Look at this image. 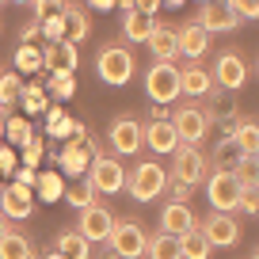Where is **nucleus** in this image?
Wrapping results in <instances>:
<instances>
[{"instance_id":"f257e3e1","label":"nucleus","mask_w":259,"mask_h":259,"mask_svg":"<svg viewBox=\"0 0 259 259\" xmlns=\"http://www.w3.org/2000/svg\"><path fill=\"white\" fill-rule=\"evenodd\" d=\"M168 168H164L160 160H141L138 168L126 176V191L134 202H153V198H160L164 191H168Z\"/></svg>"},{"instance_id":"f03ea898","label":"nucleus","mask_w":259,"mask_h":259,"mask_svg":"<svg viewBox=\"0 0 259 259\" xmlns=\"http://www.w3.org/2000/svg\"><path fill=\"white\" fill-rule=\"evenodd\" d=\"M134 69H138V61H134V54H130L122 42H107L96 54V73H99V80L111 84V88L130 84L134 80Z\"/></svg>"},{"instance_id":"7ed1b4c3","label":"nucleus","mask_w":259,"mask_h":259,"mask_svg":"<svg viewBox=\"0 0 259 259\" xmlns=\"http://www.w3.org/2000/svg\"><path fill=\"white\" fill-rule=\"evenodd\" d=\"M145 96L153 99V103L168 107L179 99V69L176 61H153L145 69Z\"/></svg>"},{"instance_id":"20e7f679","label":"nucleus","mask_w":259,"mask_h":259,"mask_svg":"<svg viewBox=\"0 0 259 259\" xmlns=\"http://www.w3.org/2000/svg\"><path fill=\"white\" fill-rule=\"evenodd\" d=\"M171 126H176V134H179V145H198V141H206V134H210L213 114L202 111V107H194V103H183L171 114Z\"/></svg>"},{"instance_id":"39448f33","label":"nucleus","mask_w":259,"mask_h":259,"mask_svg":"<svg viewBox=\"0 0 259 259\" xmlns=\"http://www.w3.org/2000/svg\"><path fill=\"white\" fill-rule=\"evenodd\" d=\"M88 179H92V187H96L99 194L126 191V168L118 164V156H114V153H96V156H92Z\"/></svg>"},{"instance_id":"423d86ee","label":"nucleus","mask_w":259,"mask_h":259,"mask_svg":"<svg viewBox=\"0 0 259 259\" xmlns=\"http://www.w3.org/2000/svg\"><path fill=\"white\" fill-rule=\"evenodd\" d=\"M107 244H111V251L118 259H141V255H145V248H149V233L138 225V221L126 218V221H114Z\"/></svg>"},{"instance_id":"0eeeda50","label":"nucleus","mask_w":259,"mask_h":259,"mask_svg":"<svg viewBox=\"0 0 259 259\" xmlns=\"http://www.w3.org/2000/svg\"><path fill=\"white\" fill-rule=\"evenodd\" d=\"M206 168H210V160H206L202 153H198V145H179L176 153H171V179H179V183H206Z\"/></svg>"},{"instance_id":"6e6552de","label":"nucleus","mask_w":259,"mask_h":259,"mask_svg":"<svg viewBox=\"0 0 259 259\" xmlns=\"http://www.w3.org/2000/svg\"><path fill=\"white\" fill-rule=\"evenodd\" d=\"M206 233V240L213 244V251L218 248H236V244L244 240V233H240V221L233 218V213H225V210H213V213H206V221L198 225Z\"/></svg>"},{"instance_id":"1a4fd4ad","label":"nucleus","mask_w":259,"mask_h":259,"mask_svg":"<svg viewBox=\"0 0 259 259\" xmlns=\"http://www.w3.org/2000/svg\"><path fill=\"white\" fill-rule=\"evenodd\" d=\"M213 84L225 92H240L248 84V61L236 50H221L218 61H213Z\"/></svg>"},{"instance_id":"9d476101","label":"nucleus","mask_w":259,"mask_h":259,"mask_svg":"<svg viewBox=\"0 0 259 259\" xmlns=\"http://www.w3.org/2000/svg\"><path fill=\"white\" fill-rule=\"evenodd\" d=\"M206 198H210L213 210L233 213L236 202H240V179H236L233 171H213V176L206 179Z\"/></svg>"},{"instance_id":"9b49d317","label":"nucleus","mask_w":259,"mask_h":259,"mask_svg":"<svg viewBox=\"0 0 259 259\" xmlns=\"http://www.w3.org/2000/svg\"><path fill=\"white\" fill-rule=\"evenodd\" d=\"M141 145H149L156 156H171L179 149V134L171 126V118H149L141 126Z\"/></svg>"},{"instance_id":"f8f14e48","label":"nucleus","mask_w":259,"mask_h":259,"mask_svg":"<svg viewBox=\"0 0 259 259\" xmlns=\"http://www.w3.org/2000/svg\"><path fill=\"white\" fill-rule=\"evenodd\" d=\"M107 138L114 145V156H134L141 149V122L134 114H118L111 122V130H107Z\"/></svg>"},{"instance_id":"ddd939ff","label":"nucleus","mask_w":259,"mask_h":259,"mask_svg":"<svg viewBox=\"0 0 259 259\" xmlns=\"http://www.w3.org/2000/svg\"><path fill=\"white\" fill-rule=\"evenodd\" d=\"M76 229L84 233V240H88V244H107V236H111V229H114V218H111L107 206L96 202V206H84V210H80Z\"/></svg>"},{"instance_id":"4468645a","label":"nucleus","mask_w":259,"mask_h":259,"mask_svg":"<svg viewBox=\"0 0 259 259\" xmlns=\"http://www.w3.org/2000/svg\"><path fill=\"white\" fill-rule=\"evenodd\" d=\"M0 213L4 218H31L34 213V194H31V187L27 183H8V187H0Z\"/></svg>"},{"instance_id":"2eb2a0df","label":"nucleus","mask_w":259,"mask_h":259,"mask_svg":"<svg viewBox=\"0 0 259 259\" xmlns=\"http://www.w3.org/2000/svg\"><path fill=\"white\" fill-rule=\"evenodd\" d=\"M176 38H179V57H187V61H202V57L210 54V38H213V34L206 31L202 23H194V19H191V23H183L176 31Z\"/></svg>"},{"instance_id":"dca6fc26","label":"nucleus","mask_w":259,"mask_h":259,"mask_svg":"<svg viewBox=\"0 0 259 259\" xmlns=\"http://www.w3.org/2000/svg\"><path fill=\"white\" fill-rule=\"evenodd\" d=\"M92 156H96V149H92L88 134H84V126H76V141H69L61 153V171H69V176H84V168L92 164Z\"/></svg>"},{"instance_id":"f3484780","label":"nucleus","mask_w":259,"mask_h":259,"mask_svg":"<svg viewBox=\"0 0 259 259\" xmlns=\"http://www.w3.org/2000/svg\"><path fill=\"white\" fill-rule=\"evenodd\" d=\"M213 73L210 69H202L198 61L183 65L179 69V96H191V99H202V96H213Z\"/></svg>"},{"instance_id":"a211bd4d","label":"nucleus","mask_w":259,"mask_h":259,"mask_svg":"<svg viewBox=\"0 0 259 259\" xmlns=\"http://www.w3.org/2000/svg\"><path fill=\"white\" fill-rule=\"evenodd\" d=\"M194 23H202L210 34H221V31H236L244 19H240V16H233V12H229L225 4H218V0H202V8H198Z\"/></svg>"},{"instance_id":"6ab92c4d","label":"nucleus","mask_w":259,"mask_h":259,"mask_svg":"<svg viewBox=\"0 0 259 259\" xmlns=\"http://www.w3.org/2000/svg\"><path fill=\"white\" fill-rule=\"evenodd\" d=\"M198 221H194V210L187 202H176V198H168V206L160 210V229L171 236H183L187 229H194Z\"/></svg>"},{"instance_id":"aec40b11","label":"nucleus","mask_w":259,"mask_h":259,"mask_svg":"<svg viewBox=\"0 0 259 259\" xmlns=\"http://www.w3.org/2000/svg\"><path fill=\"white\" fill-rule=\"evenodd\" d=\"M42 69H50V73H73L76 69V46L69 38L50 42V46L42 50Z\"/></svg>"},{"instance_id":"412c9836","label":"nucleus","mask_w":259,"mask_h":259,"mask_svg":"<svg viewBox=\"0 0 259 259\" xmlns=\"http://www.w3.org/2000/svg\"><path fill=\"white\" fill-rule=\"evenodd\" d=\"M149 54H153L156 61H176V57H179L176 27H168V23H153V34H149Z\"/></svg>"},{"instance_id":"4be33fe9","label":"nucleus","mask_w":259,"mask_h":259,"mask_svg":"<svg viewBox=\"0 0 259 259\" xmlns=\"http://www.w3.org/2000/svg\"><path fill=\"white\" fill-rule=\"evenodd\" d=\"M54 251H61L65 259H92V244L84 240L80 229H61V233L54 236Z\"/></svg>"},{"instance_id":"5701e85b","label":"nucleus","mask_w":259,"mask_h":259,"mask_svg":"<svg viewBox=\"0 0 259 259\" xmlns=\"http://www.w3.org/2000/svg\"><path fill=\"white\" fill-rule=\"evenodd\" d=\"M153 16H145V12H122V34H126V42H149V34H153Z\"/></svg>"},{"instance_id":"b1692460","label":"nucleus","mask_w":259,"mask_h":259,"mask_svg":"<svg viewBox=\"0 0 259 259\" xmlns=\"http://www.w3.org/2000/svg\"><path fill=\"white\" fill-rule=\"evenodd\" d=\"M88 34H92V19H88V12H80L76 4H65V38L73 42V46H80Z\"/></svg>"},{"instance_id":"393cba45","label":"nucleus","mask_w":259,"mask_h":259,"mask_svg":"<svg viewBox=\"0 0 259 259\" xmlns=\"http://www.w3.org/2000/svg\"><path fill=\"white\" fill-rule=\"evenodd\" d=\"M179 251H183V259H210L213 255V244L206 240V233L198 225L187 229L183 236H179Z\"/></svg>"},{"instance_id":"a878e982","label":"nucleus","mask_w":259,"mask_h":259,"mask_svg":"<svg viewBox=\"0 0 259 259\" xmlns=\"http://www.w3.org/2000/svg\"><path fill=\"white\" fill-rule=\"evenodd\" d=\"M240 156H244V153H240V145H236L233 138H221L218 145H213V153H210V168H213V171H233Z\"/></svg>"},{"instance_id":"bb28decb","label":"nucleus","mask_w":259,"mask_h":259,"mask_svg":"<svg viewBox=\"0 0 259 259\" xmlns=\"http://www.w3.org/2000/svg\"><path fill=\"white\" fill-rule=\"evenodd\" d=\"M145 255L149 259H183V251H179V236H171V233H153L149 236V248H145Z\"/></svg>"},{"instance_id":"cd10ccee","label":"nucleus","mask_w":259,"mask_h":259,"mask_svg":"<svg viewBox=\"0 0 259 259\" xmlns=\"http://www.w3.org/2000/svg\"><path fill=\"white\" fill-rule=\"evenodd\" d=\"M65 198H69V206L84 210V206H96V202H99V191L92 187V179H88V176H76V183L65 187Z\"/></svg>"},{"instance_id":"c85d7f7f","label":"nucleus","mask_w":259,"mask_h":259,"mask_svg":"<svg viewBox=\"0 0 259 259\" xmlns=\"http://www.w3.org/2000/svg\"><path fill=\"white\" fill-rule=\"evenodd\" d=\"M229 138L240 145V153H259V122L251 118H240L233 130H229Z\"/></svg>"},{"instance_id":"c756f323","label":"nucleus","mask_w":259,"mask_h":259,"mask_svg":"<svg viewBox=\"0 0 259 259\" xmlns=\"http://www.w3.org/2000/svg\"><path fill=\"white\" fill-rule=\"evenodd\" d=\"M0 259H34V244L27 240L23 233L12 229V233L0 240Z\"/></svg>"},{"instance_id":"7c9ffc66","label":"nucleus","mask_w":259,"mask_h":259,"mask_svg":"<svg viewBox=\"0 0 259 259\" xmlns=\"http://www.w3.org/2000/svg\"><path fill=\"white\" fill-rule=\"evenodd\" d=\"M19 96H23L19 73H0V114H4V118H8V111L19 103Z\"/></svg>"},{"instance_id":"2f4dec72","label":"nucleus","mask_w":259,"mask_h":259,"mask_svg":"<svg viewBox=\"0 0 259 259\" xmlns=\"http://www.w3.org/2000/svg\"><path fill=\"white\" fill-rule=\"evenodd\" d=\"M4 138H8V145H27V141L34 138L31 122H27L23 114H8V118H4Z\"/></svg>"},{"instance_id":"473e14b6","label":"nucleus","mask_w":259,"mask_h":259,"mask_svg":"<svg viewBox=\"0 0 259 259\" xmlns=\"http://www.w3.org/2000/svg\"><path fill=\"white\" fill-rule=\"evenodd\" d=\"M233 176L240 179V187H259V153H244L236 160Z\"/></svg>"},{"instance_id":"72a5a7b5","label":"nucleus","mask_w":259,"mask_h":259,"mask_svg":"<svg viewBox=\"0 0 259 259\" xmlns=\"http://www.w3.org/2000/svg\"><path fill=\"white\" fill-rule=\"evenodd\" d=\"M34 187H38V194L46 198V202L65 198V183H61V176H54V171H42V176L34 179Z\"/></svg>"},{"instance_id":"f704fd0d","label":"nucleus","mask_w":259,"mask_h":259,"mask_svg":"<svg viewBox=\"0 0 259 259\" xmlns=\"http://www.w3.org/2000/svg\"><path fill=\"white\" fill-rule=\"evenodd\" d=\"M16 69H23V73H38V69H42V50H34L31 42H19V50H16Z\"/></svg>"},{"instance_id":"c9c22d12","label":"nucleus","mask_w":259,"mask_h":259,"mask_svg":"<svg viewBox=\"0 0 259 259\" xmlns=\"http://www.w3.org/2000/svg\"><path fill=\"white\" fill-rule=\"evenodd\" d=\"M236 213H251V218H259V187H240Z\"/></svg>"},{"instance_id":"e433bc0d","label":"nucleus","mask_w":259,"mask_h":259,"mask_svg":"<svg viewBox=\"0 0 259 259\" xmlns=\"http://www.w3.org/2000/svg\"><path fill=\"white\" fill-rule=\"evenodd\" d=\"M65 4H69V0H34V4H31L34 23H42V19H50V16H57V12H65Z\"/></svg>"},{"instance_id":"4c0bfd02","label":"nucleus","mask_w":259,"mask_h":259,"mask_svg":"<svg viewBox=\"0 0 259 259\" xmlns=\"http://www.w3.org/2000/svg\"><path fill=\"white\" fill-rule=\"evenodd\" d=\"M221 4L240 19H259V0H221Z\"/></svg>"},{"instance_id":"58836bf2","label":"nucleus","mask_w":259,"mask_h":259,"mask_svg":"<svg viewBox=\"0 0 259 259\" xmlns=\"http://www.w3.org/2000/svg\"><path fill=\"white\" fill-rule=\"evenodd\" d=\"M42 34H46L50 42H61L65 38V12H57V16H50V19H42Z\"/></svg>"},{"instance_id":"ea45409f","label":"nucleus","mask_w":259,"mask_h":259,"mask_svg":"<svg viewBox=\"0 0 259 259\" xmlns=\"http://www.w3.org/2000/svg\"><path fill=\"white\" fill-rule=\"evenodd\" d=\"M50 88H54V96H57V99H69V96L76 92V84H73V73H54Z\"/></svg>"},{"instance_id":"a19ab883","label":"nucleus","mask_w":259,"mask_h":259,"mask_svg":"<svg viewBox=\"0 0 259 259\" xmlns=\"http://www.w3.org/2000/svg\"><path fill=\"white\" fill-rule=\"evenodd\" d=\"M168 187H171V198H176V202H191V194H194V187H191V183H179V179H168Z\"/></svg>"},{"instance_id":"79ce46f5","label":"nucleus","mask_w":259,"mask_h":259,"mask_svg":"<svg viewBox=\"0 0 259 259\" xmlns=\"http://www.w3.org/2000/svg\"><path fill=\"white\" fill-rule=\"evenodd\" d=\"M0 171H4V176L16 171V153H12V145H4V141H0Z\"/></svg>"},{"instance_id":"37998d69","label":"nucleus","mask_w":259,"mask_h":259,"mask_svg":"<svg viewBox=\"0 0 259 259\" xmlns=\"http://www.w3.org/2000/svg\"><path fill=\"white\" fill-rule=\"evenodd\" d=\"M38 160H42V145L31 138V141H27V149H23V164H27V168H34Z\"/></svg>"},{"instance_id":"c03bdc74","label":"nucleus","mask_w":259,"mask_h":259,"mask_svg":"<svg viewBox=\"0 0 259 259\" xmlns=\"http://www.w3.org/2000/svg\"><path fill=\"white\" fill-rule=\"evenodd\" d=\"M38 34H42V27L34 23V19H31V23H23V27H19V42H31V38H38Z\"/></svg>"},{"instance_id":"a18cd8bd","label":"nucleus","mask_w":259,"mask_h":259,"mask_svg":"<svg viewBox=\"0 0 259 259\" xmlns=\"http://www.w3.org/2000/svg\"><path fill=\"white\" fill-rule=\"evenodd\" d=\"M12 176H16V179H19V183H27V187H34V179H38V171H34V168H27V164H23V168H16V171H12Z\"/></svg>"},{"instance_id":"49530a36","label":"nucleus","mask_w":259,"mask_h":259,"mask_svg":"<svg viewBox=\"0 0 259 259\" xmlns=\"http://www.w3.org/2000/svg\"><path fill=\"white\" fill-rule=\"evenodd\" d=\"M164 0H134V8L138 12H145V16H156V8H160Z\"/></svg>"},{"instance_id":"de8ad7c7","label":"nucleus","mask_w":259,"mask_h":259,"mask_svg":"<svg viewBox=\"0 0 259 259\" xmlns=\"http://www.w3.org/2000/svg\"><path fill=\"white\" fill-rule=\"evenodd\" d=\"M96 12H111V8H118V0H88Z\"/></svg>"},{"instance_id":"09e8293b","label":"nucleus","mask_w":259,"mask_h":259,"mask_svg":"<svg viewBox=\"0 0 259 259\" xmlns=\"http://www.w3.org/2000/svg\"><path fill=\"white\" fill-rule=\"evenodd\" d=\"M8 233H12V218H4V213H0V240H4Z\"/></svg>"},{"instance_id":"8fccbe9b","label":"nucleus","mask_w":259,"mask_h":259,"mask_svg":"<svg viewBox=\"0 0 259 259\" xmlns=\"http://www.w3.org/2000/svg\"><path fill=\"white\" fill-rule=\"evenodd\" d=\"M118 8L122 12H134V0H118Z\"/></svg>"},{"instance_id":"3c124183","label":"nucleus","mask_w":259,"mask_h":259,"mask_svg":"<svg viewBox=\"0 0 259 259\" xmlns=\"http://www.w3.org/2000/svg\"><path fill=\"white\" fill-rule=\"evenodd\" d=\"M164 4H168V8H183L187 0H164Z\"/></svg>"},{"instance_id":"603ef678","label":"nucleus","mask_w":259,"mask_h":259,"mask_svg":"<svg viewBox=\"0 0 259 259\" xmlns=\"http://www.w3.org/2000/svg\"><path fill=\"white\" fill-rule=\"evenodd\" d=\"M42 259H65V255H61V251H50V255H42Z\"/></svg>"},{"instance_id":"864d4df0","label":"nucleus","mask_w":259,"mask_h":259,"mask_svg":"<svg viewBox=\"0 0 259 259\" xmlns=\"http://www.w3.org/2000/svg\"><path fill=\"white\" fill-rule=\"evenodd\" d=\"M0 141H4V114H0Z\"/></svg>"},{"instance_id":"5fc2aeb1","label":"nucleus","mask_w":259,"mask_h":259,"mask_svg":"<svg viewBox=\"0 0 259 259\" xmlns=\"http://www.w3.org/2000/svg\"><path fill=\"white\" fill-rule=\"evenodd\" d=\"M16 4H34V0H16Z\"/></svg>"},{"instance_id":"6e6d98bb","label":"nucleus","mask_w":259,"mask_h":259,"mask_svg":"<svg viewBox=\"0 0 259 259\" xmlns=\"http://www.w3.org/2000/svg\"><path fill=\"white\" fill-rule=\"evenodd\" d=\"M251 259H259V248H255V251H251Z\"/></svg>"},{"instance_id":"4d7b16f0","label":"nucleus","mask_w":259,"mask_h":259,"mask_svg":"<svg viewBox=\"0 0 259 259\" xmlns=\"http://www.w3.org/2000/svg\"><path fill=\"white\" fill-rule=\"evenodd\" d=\"M107 259H118V255H114V251H111V255H107Z\"/></svg>"},{"instance_id":"13d9d810","label":"nucleus","mask_w":259,"mask_h":259,"mask_svg":"<svg viewBox=\"0 0 259 259\" xmlns=\"http://www.w3.org/2000/svg\"><path fill=\"white\" fill-rule=\"evenodd\" d=\"M4 4H8V0H0V8H4Z\"/></svg>"},{"instance_id":"bf43d9fd","label":"nucleus","mask_w":259,"mask_h":259,"mask_svg":"<svg viewBox=\"0 0 259 259\" xmlns=\"http://www.w3.org/2000/svg\"><path fill=\"white\" fill-rule=\"evenodd\" d=\"M255 69H259V61H255Z\"/></svg>"}]
</instances>
